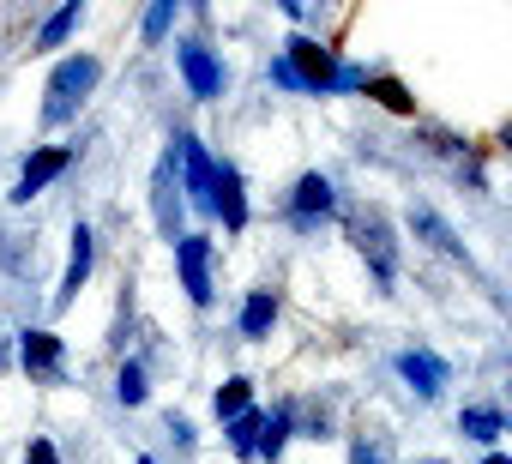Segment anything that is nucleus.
<instances>
[{
  "label": "nucleus",
  "mask_w": 512,
  "mask_h": 464,
  "mask_svg": "<svg viewBox=\"0 0 512 464\" xmlns=\"http://www.w3.org/2000/svg\"><path fill=\"white\" fill-rule=\"evenodd\" d=\"M350 464H392V434L362 428V434H356V446H350Z\"/></svg>",
  "instance_id": "nucleus-21"
},
{
  "label": "nucleus",
  "mask_w": 512,
  "mask_h": 464,
  "mask_svg": "<svg viewBox=\"0 0 512 464\" xmlns=\"http://www.w3.org/2000/svg\"><path fill=\"white\" fill-rule=\"evenodd\" d=\"M169 25H175V0H157V7L145 13V43H163Z\"/></svg>",
  "instance_id": "nucleus-25"
},
{
  "label": "nucleus",
  "mask_w": 512,
  "mask_h": 464,
  "mask_svg": "<svg viewBox=\"0 0 512 464\" xmlns=\"http://www.w3.org/2000/svg\"><path fill=\"white\" fill-rule=\"evenodd\" d=\"M482 464H512V458H506V452H488V458H482Z\"/></svg>",
  "instance_id": "nucleus-28"
},
{
  "label": "nucleus",
  "mask_w": 512,
  "mask_h": 464,
  "mask_svg": "<svg viewBox=\"0 0 512 464\" xmlns=\"http://www.w3.org/2000/svg\"><path fill=\"white\" fill-rule=\"evenodd\" d=\"M79 13H85V7H79V0H67V7H61V13H49V19H43V31H37V49H61V43L73 37V25H79Z\"/></svg>",
  "instance_id": "nucleus-18"
},
{
  "label": "nucleus",
  "mask_w": 512,
  "mask_h": 464,
  "mask_svg": "<svg viewBox=\"0 0 512 464\" xmlns=\"http://www.w3.org/2000/svg\"><path fill=\"white\" fill-rule=\"evenodd\" d=\"M260 434H266V416H260V410H241V416L229 422V446H235L241 458L260 452Z\"/></svg>",
  "instance_id": "nucleus-19"
},
{
  "label": "nucleus",
  "mask_w": 512,
  "mask_h": 464,
  "mask_svg": "<svg viewBox=\"0 0 512 464\" xmlns=\"http://www.w3.org/2000/svg\"><path fill=\"white\" fill-rule=\"evenodd\" d=\"M398 374L410 380V392H416L422 404H434V398L446 392V380H452V368H446L434 350H404V356H398Z\"/></svg>",
  "instance_id": "nucleus-11"
},
{
  "label": "nucleus",
  "mask_w": 512,
  "mask_h": 464,
  "mask_svg": "<svg viewBox=\"0 0 512 464\" xmlns=\"http://www.w3.org/2000/svg\"><path fill=\"white\" fill-rule=\"evenodd\" d=\"M181 211H187V199H181V151L169 145L157 157V169H151V217H157V229H163L169 248L181 242Z\"/></svg>",
  "instance_id": "nucleus-3"
},
{
  "label": "nucleus",
  "mask_w": 512,
  "mask_h": 464,
  "mask_svg": "<svg viewBox=\"0 0 512 464\" xmlns=\"http://www.w3.org/2000/svg\"><path fill=\"white\" fill-rule=\"evenodd\" d=\"M368 97H380L386 109H398V115H410L416 103H410V91L398 85V79H368Z\"/></svg>",
  "instance_id": "nucleus-23"
},
{
  "label": "nucleus",
  "mask_w": 512,
  "mask_h": 464,
  "mask_svg": "<svg viewBox=\"0 0 512 464\" xmlns=\"http://www.w3.org/2000/svg\"><path fill=\"white\" fill-rule=\"evenodd\" d=\"M211 211L223 217V229H247V193H241L235 163H217V205Z\"/></svg>",
  "instance_id": "nucleus-14"
},
{
  "label": "nucleus",
  "mask_w": 512,
  "mask_h": 464,
  "mask_svg": "<svg viewBox=\"0 0 512 464\" xmlns=\"http://www.w3.org/2000/svg\"><path fill=\"white\" fill-rule=\"evenodd\" d=\"M175 61H181V79H187V91H193L199 103L223 97V67H217V55H211L205 43H175Z\"/></svg>",
  "instance_id": "nucleus-6"
},
{
  "label": "nucleus",
  "mask_w": 512,
  "mask_h": 464,
  "mask_svg": "<svg viewBox=\"0 0 512 464\" xmlns=\"http://www.w3.org/2000/svg\"><path fill=\"white\" fill-rule=\"evenodd\" d=\"M284 61H290V73H296V85L302 91H338V61H332V49L326 43H314V37H290L284 43Z\"/></svg>",
  "instance_id": "nucleus-4"
},
{
  "label": "nucleus",
  "mask_w": 512,
  "mask_h": 464,
  "mask_svg": "<svg viewBox=\"0 0 512 464\" xmlns=\"http://www.w3.org/2000/svg\"><path fill=\"white\" fill-rule=\"evenodd\" d=\"M115 398H121V404H145V368H139V362H127V368L115 374Z\"/></svg>",
  "instance_id": "nucleus-24"
},
{
  "label": "nucleus",
  "mask_w": 512,
  "mask_h": 464,
  "mask_svg": "<svg viewBox=\"0 0 512 464\" xmlns=\"http://www.w3.org/2000/svg\"><path fill=\"white\" fill-rule=\"evenodd\" d=\"M247 398H253V386H247V380H223V386H217V398H211L217 422H235V416L247 410Z\"/></svg>",
  "instance_id": "nucleus-22"
},
{
  "label": "nucleus",
  "mask_w": 512,
  "mask_h": 464,
  "mask_svg": "<svg viewBox=\"0 0 512 464\" xmlns=\"http://www.w3.org/2000/svg\"><path fill=\"white\" fill-rule=\"evenodd\" d=\"M410 229H416V242H428L434 254H446V260H458V266L470 272V248L458 242V229H452L434 205H410Z\"/></svg>",
  "instance_id": "nucleus-8"
},
{
  "label": "nucleus",
  "mask_w": 512,
  "mask_h": 464,
  "mask_svg": "<svg viewBox=\"0 0 512 464\" xmlns=\"http://www.w3.org/2000/svg\"><path fill=\"white\" fill-rule=\"evenodd\" d=\"M458 434L476 440V446H494V440L506 434V416H500L494 404H464V410H458Z\"/></svg>",
  "instance_id": "nucleus-15"
},
{
  "label": "nucleus",
  "mask_w": 512,
  "mask_h": 464,
  "mask_svg": "<svg viewBox=\"0 0 512 464\" xmlns=\"http://www.w3.org/2000/svg\"><path fill=\"white\" fill-rule=\"evenodd\" d=\"M67 163H73V145H43V151H31V163H25V175H19V187H13V205H31L55 175H67Z\"/></svg>",
  "instance_id": "nucleus-9"
},
{
  "label": "nucleus",
  "mask_w": 512,
  "mask_h": 464,
  "mask_svg": "<svg viewBox=\"0 0 512 464\" xmlns=\"http://www.w3.org/2000/svg\"><path fill=\"white\" fill-rule=\"evenodd\" d=\"M19 362H25V374H31V380H61L67 350H61V338H55V332H25V338H19Z\"/></svg>",
  "instance_id": "nucleus-12"
},
{
  "label": "nucleus",
  "mask_w": 512,
  "mask_h": 464,
  "mask_svg": "<svg viewBox=\"0 0 512 464\" xmlns=\"http://www.w3.org/2000/svg\"><path fill=\"white\" fill-rule=\"evenodd\" d=\"M91 260H97L91 229L79 223V229H73V260H67V278H61V290H55V308H73V296H79V290H85V278H91Z\"/></svg>",
  "instance_id": "nucleus-13"
},
{
  "label": "nucleus",
  "mask_w": 512,
  "mask_h": 464,
  "mask_svg": "<svg viewBox=\"0 0 512 464\" xmlns=\"http://www.w3.org/2000/svg\"><path fill=\"white\" fill-rule=\"evenodd\" d=\"M290 434H296V416H290V404H284V410L266 422V434H260V458H272V464H278V458H284V446H290Z\"/></svg>",
  "instance_id": "nucleus-20"
},
{
  "label": "nucleus",
  "mask_w": 512,
  "mask_h": 464,
  "mask_svg": "<svg viewBox=\"0 0 512 464\" xmlns=\"http://www.w3.org/2000/svg\"><path fill=\"white\" fill-rule=\"evenodd\" d=\"M422 464H446V458H422Z\"/></svg>",
  "instance_id": "nucleus-29"
},
{
  "label": "nucleus",
  "mask_w": 512,
  "mask_h": 464,
  "mask_svg": "<svg viewBox=\"0 0 512 464\" xmlns=\"http://www.w3.org/2000/svg\"><path fill=\"white\" fill-rule=\"evenodd\" d=\"M272 326H278V296L272 290H253L241 302V338H272Z\"/></svg>",
  "instance_id": "nucleus-16"
},
{
  "label": "nucleus",
  "mask_w": 512,
  "mask_h": 464,
  "mask_svg": "<svg viewBox=\"0 0 512 464\" xmlns=\"http://www.w3.org/2000/svg\"><path fill=\"white\" fill-rule=\"evenodd\" d=\"M175 266H181V284H187L193 308H211V242L205 236H181L175 242Z\"/></svg>",
  "instance_id": "nucleus-7"
},
{
  "label": "nucleus",
  "mask_w": 512,
  "mask_h": 464,
  "mask_svg": "<svg viewBox=\"0 0 512 464\" xmlns=\"http://www.w3.org/2000/svg\"><path fill=\"white\" fill-rule=\"evenodd\" d=\"M0 266L13 278H31L37 272V236H19V229H0Z\"/></svg>",
  "instance_id": "nucleus-17"
},
{
  "label": "nucleus",
  "mask_w": 512,
  "mask_h": 464,
  "mask_svg": "<svg viewBox=\"0 0 512 464\" xmlns=\"http://www.w3.org/2000/svg\"><path fill=\"white\" fill-rule=\"evenodd\" d=\"M356 85H368V73L362 67H338V91H356Z\"/></svg>",
  "instance_id": "nucleus-27"
},
{
  "label": "nucleus",
  "mask_w": 512,
  "mask_h": 464,
  "mask_svg": "<svg viewBox=\"0 0 512 464\" xmlns=\"http://www.w3.org/2000/svg\"><path fill=\"white\" fill-rule=\"evenodd\" d=\"M25 464H61V452H55L49 440H31V452H25Z\"/></svg>",
  "instance_id": "nucleus-26"
},
{
  "label": "nucleus",
  "mask_w": 512,
  "mask_h": 464,
  "mask_svg": "<svg viewBox=\"0 0 512 464\" xmlns=\"http://www.w3.org/2000/svg\"><path fill=\"white\" fill-rule=\"evenodd\" d=\"M344 229H350L356 254L374 266V284L392 290V284H398V242H392L386 211H380V205H350V211H344Z\"/></svg>",
  "instance_id": "nucleus-1"
},
{
  "label": "nucleus",
  "mask_w": 512,
  "mask_h": 464,
  "mask_svg": "<svg viewBox=\"0 0 512 464\" xmlns=\"http://www.w3.org/2000/svg\"><path fill=\"white\" fill-rule=\"evenodd\" d=\"M332 205H338V187L314 169V175H302V181H296V193H290V223H296V229H314Z\"/></svg>",
  "instance_id": "nucleus-10"
},
{
  "label": "nucleus",
  "mask_w": 512,
  "mask_h": 464,
  "mask_svg": "<svg viewBox=\"0 0 512 464\" xmlns=\"http://www.w3.org/2000/svg\"><path fill=\"white\" fill-rule=\"evenodd\" d=\"M175 151H181V193H187V205H199V211H211L217 205V163L205 157V145L199 139H175Z\"/></svg>",
  "instance_id": "nucleus-5"
},
{
  "label": "nucleus",
  "mask_w": 512,
  "mask_h": 464,
  "mask_svg": "<svg viewBox=\"0 0 512 464\" xmlns=\"http://www.w3.org/2000/svg\"><path fill=\"white\" fill-rule=\"evenodd\" d=\"M506 145H512V133H506Z\"/></svg>",
  "instance_id": "nucleus-31"
},
{
  "label": "nucleus",
  "mask_w": 512,
  "mask_h": 464,
  "mask_svg": "<svg viewBox=\"0 0 512 464\" xmlns=\"http://www.w3.org/2000/svg\"><path fill=\"white\" fill-rule=\"evenodd\" d=\"M139 464H157V458H139Z\"/></svg>",
  "instance_id": "nucleus-30"
},
{
  "label": "nucleus",
  "mask_w": 512,
  "mask_h": 464,
  "mask_svg": "<svg viewBox=\"0 0 512 464\" xmlns=\"http://www.w3.org/2000/svg\"><path fill=\"white\" fill-rule=\"evenodd\" d=\"M97 79H103V61H97V55H67V61L49 73V91H43V121H49V127L73 121V115H79V103L97 91Z\"/></svg>",
  "instance_id": "nucleus-2"
}]
</instances>
